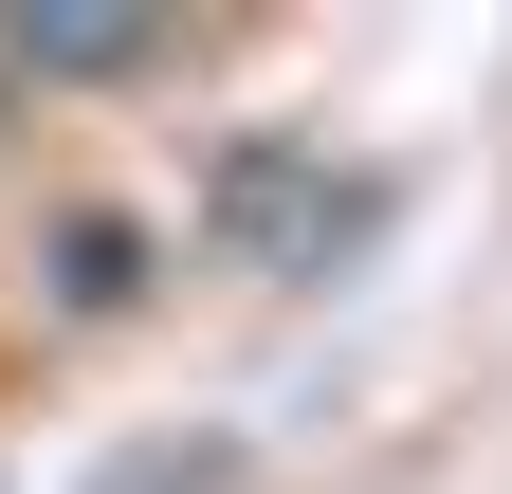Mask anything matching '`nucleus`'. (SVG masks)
Returning a JSON list of instances; mask_svg holds the SVG:
<instances>
[{
  "label": "nucleus",
  "mask_w": 512,
  "mask_h": 494,
  "mask_svg": "<svg viewBox=\"0 0 512 494\" xmlns=\"http://www.w3.org/2000/svg\"><path fill=\"white\" fill-rule=\"evenodd\" d=\"M165 55H183V19H0V74H55V92H128Z\"/></svg>",
  "instance_id": "1"
},
{
  "label": "nucleus",
  "mask_w": 512,
  "mask_h": 494,
  "mask_svg": "<svg viewBox=\"0 0 512 494\" xmlns=\"http://www.w3.org/2000/svg\"><path fill=\"white\" fill-rule=\"evenodd\" d=\"M128 293H147V238H128V220H74V238H55V312H128Z\"/></svg>",
  "instance_id": "2"
}]
</instances>
